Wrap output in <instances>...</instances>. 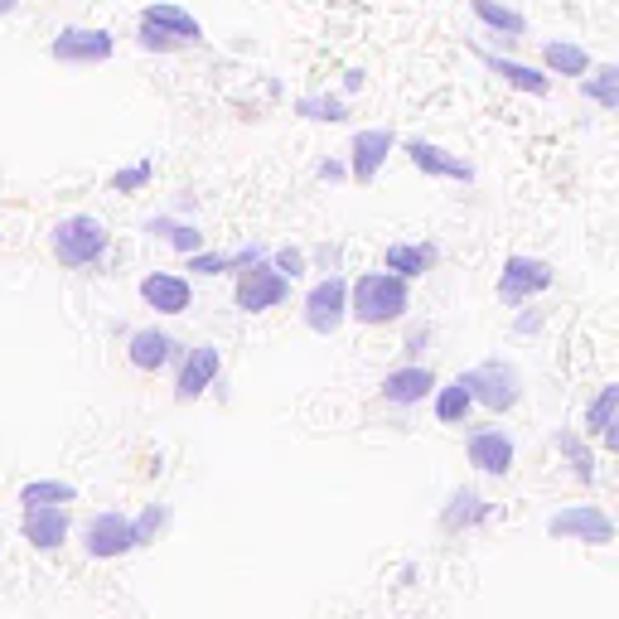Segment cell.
<instances>
[{"instance_id": "1", "label": "cell", "mask_w": 619, "mask_h": 619, "mask_svg": "<svg viewBox=\"0 0 619 619\" xmlns=\"http://www.w3.org/2000/svg\"><path fill=\"white\" fill-rule=\"evenodd\" d=\"M406 310H412V291H406V281L392 271H363L349 291V314L368 329L398 324Z\"/></svg>"}, {"instance_id": "4", "label": "cell", "mask_w": 619, "mask_h": 619, "mask_svg": "<svg viewBox=\"0 0 619 619\" xmlns=\"http://www.w3.org/2000/svg\"><path fill=\"white\" fill-rule=\"evenodd\" d=\"M547 533L557 543H586V547H610L615 543V518L596 504H566L551 513Z\"/></svg>"}, {"instance_id": "5", "label": "cell", "mask_w": 619, "mask_h": 619, "mask_svg": "<svg viewBox=\"0 0 619 619\" xmlns=\"http://www.w3.org/2000/svg\"><path fill=\"white\" fill-rule=\"evenodd\" d=\"M551 281H557V271H551V261L513 252V257L504 261V271H498V300H504L508 310H523L533 296H543Z\"/></svg>"}, {"instance_id": "9", "label": "cell", "mask_w": 619, "mask_h": 619, "mask_svg": "<svg viewBox=\"0 0 619 619\" xmlns=\"http://www.w3.org/2000/svg\"><path fill=\"white\" fill-rule=\"evenodd\" d=\"M223 373V353L218 344H194L184 353V368H179V383H175V402H199L208 388L218 383Z\"/></svg>"}, {"instance_id": "2", "label": "cell", "mask_w": 619, "mask_h": 619, "mask_svg": "<svg viewBox=\"0 0 619 619\" xmlns=\"http://www.w3.org/2000/svg\"><path fill=\"white\" fill-rule=\"evenodd\" d=\"M49 247H54V257L63 261V267H92V261L107 257L112 233H107V223H102V218L73 214V218L54 223V233H49Z\"/></svg>"}, {"instance_id": "7", "label": "cell", "mask_w": 619, "mask_h": 619, "mask_svg": "<svg viewBox=\"0 0 619 619\" xmlns=\"http://www.w3.org/2000/svg\"><path fill=\"white\" fill-rule=\"evenodd\" d=\"M83 551L92 561H116V557H126V551H136V528H131V518L116 508L92 513L87 528H83Z\"/></svg>"}, {"instance_id": "17", "label": "cell", "mask_w": 619, "mask_h": 619, "mask_svg": "<svg viewBox=\"0 0 619 619\" xmlns=\"http://www.w3.org/2000/svg\"><path fill=\"white\" fill-rule=\"evenodd\" d=\"M406 161H412L421 175H441V179H460V184L474 179V169L460 161V155H451L445 146H431V141H406Z\"/></svg>"}, {"instance_id": "16", "label": "cell", "mask_w": 619, "mask_h": 619, "mask_svg": "<svg viewBox=\"0 0 619 619\" xmlns=\"http://www.w3.org/2000/svg\"><path fill=\"white\" fill-rule=\"evenodd\" d=\"M383 398L392 406H416L426 398H436V373L421 363H406V368H392V373L383 378Z\"/></svg>"}, {"instance_id": "3", "label": "cell", "mask_w": 619, "mask_h": 619, "mask_svg": "<svg viewBox=\"0 0 619 619\" xmlns=\"http://www.w3.org/2000/svg\"><path fill=\"white\" fill-rule=\"evenodd\" d=\"M460 383L470 388V398L479 406H489V412H513L523 398V373L504 359H489L479 368H470V373H460Z\"/></svg>"}, {"instance_id": "23", "label": "cell", "mask_w": 619, "mask_h": 619, "mask_svg": "<svg viewBox=\"0 0 619 619\" xmlns=\"http://www.w3.org/2000/svg\"><path fill=\"white\" fill-rule=\"evenodd\" d=\"M20 504H24V513L30 508H69V504H78V489L69 479H34L20 489Z\"/></svg>"}, {"instance_id": "38", "label": "cell", "mask_w": 619, "mask_h": 619, "mask_svg": "<svg viewBox=\"0 0 619 619\" xmlns=\"http://www.w3.org/2000/svg\"><path fill=\"white\" fill-rule=\"evenodd\" d=\"M20 6V0H0V16H10V10H16Z\"/></svg>"}, {"instance_id": "20", "label": "cell", "mask_w": 619, "mask_h": 619, "mask_svg": "<svg viewBox=\"0 0 619 619\" xmlns=\"http://www.w3.org/2000/svg\"><path fill=\"white\" fill-rule=\"evenodd\" d=\"M431 267H436V247L431 243H392L388 261H383V271L402 276V281H416V276H426Z\"/></svg>"}, {"instance_id": "18", "label": "cell", "mask_w": 619, "mask_h": 619, "mask_svg": "<svg viewBox=\"0 0 619 619\" xmlns=\"http://www.w3.org/2000/svg\"><path fill=\"white\" fill-rule=\"evenodd\" d=\"M175 353H179V344L165 334V329H136L131 344H126V359H131V368H141V373H161Z\"/></svg>"}, {"instance_id": "24", "label": "cell", "mask_w": 619, "mask_h": 619, "mask_svg": "<svg viewBox=\"0 0 619 619\" xmlns=\"http://www.w3.org/2000/svg\"><path fill=\"white\" fill-rule=\"evenodd\" d=\"M470 6H474V16H479L484 24H489L494 34H508V39L528 34V20H523L513 6H498V0H470Z\"/></svg>"}, {"instance_id": "34", "label": "cell", "mask_w": 619, "mask_h": 619, "mask_svg": "<svg viewBox=\"0 0 619 619\" xmlns=\"http://www.w3.org/2000/svg\"><path fill=\"white\" fill-rule=\"evenodd\" d=\"M136 39H141V49H161V54H169V49H179L175 39H165L161 30H146V24H141V34H136Z\"/></svg>"}, {"instance_id": "28", "label": "cell", "mask_w": 619, "mask_h": 619, "mask_svg": "<svg viewBox=\"0 0 619 619\" xmlns=\"http://www.w3.org/2000/svg\"><path fill=\"white\" fill-rule=\"evenodd\" d=\"M581 97L600 102L605 112H619V69H600V73L581 78Z\"/></svg>"}, {"instance_id": "13", "label": "cell", "mask_w": 619, "mask_h": 619, "mask_svg": "<svg viewBox=\"0 0 619 619\" xmlns=\"http://www.w3.org/2000/svg\"><path fill=\"white\" fill-rule=\"evenodd\" d=\"M20 528H24V543L34 551H59L73 533V513L69 508H30Z\"/></svg>"}, {"instance_id": "11", "label": "cell", "mask_w": 619, "mask_h": 619, "mask_svg": "<svg viewBox=\"0 0 619 619\" xmlns=\"http://www.w3.org/2000/svg\"><path fill=\"white\" fill-rule=\"evenodd\" d=\"M392 146H398V136H392L388 126H368V131H359V136H353V146H349V175L359 179V184H373L378 169L388 165Z\"/></svg>"}, {"instance_id": "36", "label": "cell", "mask_w": 619, "mask_h": 619, "mask_svg": "<svg viewBox=\"0 0 619 619\" xmlns=\"http://www.w3.org/2000/svg\"><path fill=\"white\" fill-rule=\"evenodd\" d=\"M344 175H349V165H339V161H324V165H320V179H329V184L344 179Z\"/></svg>"}, {"instance_id": "6", "label": "cell", "mask_w": 619, "mask_h": 619, "mask_svg": "<svg viewBox=\"0 0 619 619\" xmlns=\"http://www.w3.org/2000/svg\"><path fill=\"white\" fill-rule=\"evenodd\" d=\"M286 296H291V281L271 267V257L252 261V267L237 271V281H233V300H237V310H247V314H267L281 306Z\"/></svg>"}, {"instance_id": "25", "label": "cell", "mask_w": 619, "mask_h": 619, "mask_svg": "<svg viewBox=\"0 0 619 619\" xmlns=\"http://www.w3.org/2000/svg\"><path fill=\"white\" fill-rule=\"evenodd\" d=\"M470 406H474V398H470V388L460 383H445V388H436V421L441 426H460V421L470 416Z\"/></svg>"}, {"instance_id": "19", "label": "cell", "mask_w": 619, "mask_h": 619, "mask_svg": "<svg viewBox=\"0 0 619 619\" xmlns=\"http://www.w3.org/2000/svg\"><path fill=\"white\" fill-rule=\"evenodd\" d=\"M479 63H484V69H489L494 78H504L508 87L528 92V97H547V92H551V78H547L543 69H528V63H513V59H504V54H484V49H479Z\"/></svg>"}, {"instance_id": "26", "label": "cell", "mask_w": 619, "mask_h": 619, "mask_svg": "<svg viewBox=\"0 0 619 619\" xmlns=\"http://www.w3.org/2000/svg\"><path fill=\"white\" fill-rule=\"evenodd\" d=\"M557 451L566 455V465L581 484H596V455H590V445L576 436V431H557Z\"/></svg>"}, {"instance_id": "29", "label": "cell", "mask_w": 619, "mask_h": 619, "mask_svg": "<svg viewBox=\"0 0 619 619\" xmlns=\"http://www.w3.org/2000/svg\"><path fill=\"white\" fill-rule=\"evenodd\" d=\"M619 416V383H605L600 388V398L586 406V431L590 436H605V426Z\"/></svg>"}, {"instance_id": "31", "label": "cell", "mask_w": 619, "mask_h": 619, "mask_svg": "<svg viewBox=\"0 0 619 619\" xmlns=\"http://www.w3.org/2000/svg\"><path fill=\"white\" fill-rule=\"evenodd\" d=\"M165 243L175 247V252H184V257H199L204 252V233L194 228V223H175V233H169Z\"/></svg>"}, {"instance_id": "37", "label": "cell", "mask_w": 619, "mask_h": 619, "mask_svg": "<svg viewBox=\"0 0 619 619\" xmlns=\"http://www.w3.org/2000/svg\"><path fill=\"white\" fill-rule=\"evenodd\" d=\"M600 441H605V451H610V455H619V416L610 421V426H605V436H600Z\"/></svg>"}, {"instance_id": "39", "label": "cell", "mask_w": 619, "mask_h": 619, "mask_svg": "<svg viewBox=\"0 0 619 619\" xmlns=\"http://www.w3.org/2000/svg\"><path fill=\"white\" fill-rule=\"evenodd\" d=\"M0 243H6V237H0Z\"/></svg>"}, {"instance_id": "12", "label": "cell", "mask_w": 619, "mask_h": 619, "mask_svg": "<svg viewBox=\"0 0 619 619\" xmlns=\"http://www.w3.org/2000/svg\"><path fill=\"white\" fill-rule=\"evenodd\" d=\"M116 54L112 30H87V24H73L54 39V59L59 63H107Z\"/></svg>"}, {"instance_id": "8", "label": "cell", "mask_w": 619, "mask_h": 619, "mask_svg": "<svg viewBox=\"0 0 619 619\" xmlns=\"http://www.w3.org/2000/svg\"><path fill=\"white\" fill-rule=\"evenodd\" d=\"M300 314H306L310 334H334V329L349 320V281L344 276H324L320 286H310L306 310Z\"/></svg>"}, {"instance_id": "27", "label": "cell", "mask_w": 619, "mask_h": 619, "mask_svg": "<svg viewBox=\"0 0 619 619\" xmlns=\"http://www.w3.org/2000/svg\"><path fill=\"white\" fill-rule=\"evenodd\" d=\"M296 112L306 116V122H320V126L349 122V107H344V102H339V97H324V92H310V97H300Z\"/></svg>"}, {"instance_id": "21", "label": "cell", "mask_w": 619, "mask_h": 619, "mask_svg": "<svg viewBox=\"0 0 619 619\" xmlns=\"http://www.w3.org/2000/svg\"><path fill=\"white\" fill-rule=\"evenodd\" d=\"M494 513V504L484 494H474V489H455L451 494V504H445L441 513V528L445 533H460V528H474V523H484Z\"/></svg>"}, {"instance_id": "30", "label": "cell", "mask_w": 619, "mask_h": 619, "mask_svg": "<svg viewBox=\"0 0 619 619\" xmlns=\"http://www.w3.org/2000/svg\"><path fill=\"white\" fill-rule=\"evenodd\" d=\"M131 528H136V547H151L155 537L169 528V508L165 504H146L141 508V518H131Z\"/></svg>"}, {"instance_id": "32", "label": "cell", "mask_w": 619, "mask_h": 619, "mask_svg": "<svg viewBox=\"0 0 619 619\" xmlns=\"http://www.w3.org/2000/svg\"><path fill=\"white\" fill-rule=\"evenodd\" d=\"M151 175H155V165L141 161V165L122 169V175H112V189H116V194H136V189H146V184H151Z\"/></svg>"}, {"instance_id": "22", "label": "cell", "mask_w": 619, "mask_h": 619, "mask_svg": "<svg viewBox=\"0 0 619 619\" xmlns=\"http://www.w3.org/2000/svg\"><path fill=\"white\" fill-rule=\"evenodd\" d=\"M543 63L557 78H576V83L590 73V54L581 44H571V39H547V44H543Z\"/></svg>"}, {"instance_id": "14", "label": "cell", "mask_w": 619, "mask_h": 619, "mask_svg": "<svg viewBox=\"0 0 619 619\" xmlns=\"http://www.w3.org/2000/svg\"><path fill=\"white\" fill-rule=\"evenodd\" d=\"M141 300H146L155 314H184L194 300V286L175 271H151L146 281H141Z\"/></svg>"}, {"instance_id": "10", "label": "cell", "mask_w": 619, "mask_h": 619, "mask_svg": "<svg viewBox=\"0 0 619 619\" xmlns=\"http://www.w3.org/2000/svg\"><path fill=\"white\" fill-rule=\"evenodd\" d=\"M465 460L479 474H508L513 460H518V445H513V436H504L498 426H479L465 436Z\"/></svg>"}, {"instance_id": "35", "label": "cell", "mask_w": 619, "mask_h": 619, "mask_svg": "<svg viewBox=\"0 0 619 619\" xmlns=\"http://www.w3.org/2000/svg\"><path fill=\"white\" fill-rule=\"evenodd\" d=\"M513 329H518V334H537V329H543V314H537V310L518 314V320H513Z\"/></svg>"}, {"instance_id": "15", "label": "cell", "mask_w": 619, "mask_h": 619, "mask_svg": "<svg viewBox=\"0 0 619 619\" xmlns=\"http://www.w3.org/2000/svg\"><path fill=\"white\" fill-rule=\"evenodd\" d=\"M141 24L146 30H161L165 39H175V44H204V24L189 16V10L169 6V0H155V6L141 10Z\"/></svg>"}, {"instance_id": "33", "label": "cell", "mask_w": 619, "mask_h": 619, "mask_svg": "<svg viewBox=\"0 0 619 619\" xmlns=\"http://www.w3.org/2000/svg\"><path fill=\"white\" fill-rule=\"evenodd\" d=\"M271 267L286 276V281H291V276H300L306 271V252H300V247H281V252L271 257Z\"/></svg>"}]
</instances>
